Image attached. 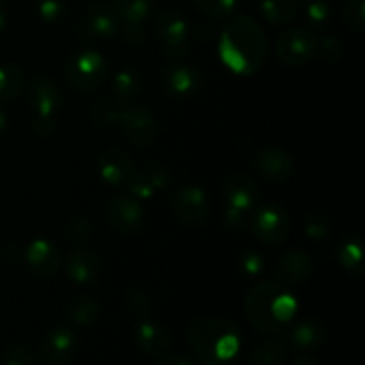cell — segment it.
<instances>
[{
    "mask_svg": "<svg viewBox=\"0 0 365 365\" xmlns=\"http://www.w3.org/2000/svg\"><path fill=\"white\" fill-rule=\"evenodd\" d=\"M173 209L184 225L202 227L209 217V200L202 187L195 184H185L175 192Z\"/></svg>",
    "mask_w": 365,
    "mask_h": 365,
    "instance_id": "ba28073f",
    "label": "cell"
},
{
    "mask_svg": "<svg viewBox=\"0 0 365 365\" xmlns=\"http://www.w3.org/2000/svg\"><path fill=\"white\" fill-rule=\"evenodd\" d=\"M121 27V18L114 11V7L106 6V4H95L89 7L84 18V29L88 34L95 38L107 39L113 38Z\"/></svg>",
    "mask_w": 365,
    "mask_h": 365,
    "instance_id": "ac0fdd59",
    "label": "cell"
},
{
    "mask_svg": "<svg viewBox=\"0 0 365 365\" xmlns=\"http://www.w3.org/2000/svg\"><path fill=\"white\" fill-rule=\"evenodd\" d=\"M252 232L260 241L277 245L287 239L291 232V217L282 207L262 205L252 214Z\"/></svg>",
    "mask_w": 365,
    "mask_h": 365,
    "instance_id": "52a82bcc",
    "label": "cell"
},
{
    "mask_svg": "<svg viewBox=\"0 0 365 365\" xmlns=\"http://www.w3.org/2000/svg\"><path fill=\"white\" fill-rule=\"evenodd\" d=\"M4 365H36V360L29 348H25V346H13L7 351Z\"/></svg>",
    "mask_w": 365,
    "mask_h": 365,
    "instance_id": "f35d334b",
    "label": "cell"
},
{
    "mask_svg": "<svg viewBox=\"0 0 365 365\" xmlns=\"http://www.w3.org/2000/svg\"><path fill=\"white\" fill-rule=\"evenodd\" d=\"M32 128L41 138H48L56 130V118L53 116H43V114H34L32 118Z\"/></svg>",
    "mask_w": 365,
    "mask_h": 365,
    "instance_id": "b9f144b4",
    "label": "cell"
},
{
    "mask_svg": "<svg viewBox=\"0 0 365 365\" xmlns=\"http://www.w3.org/2000/svg\"><path fill=\"white\" fill-rule=\"evenodd\" d=\"M107 220L110 227L123 235H132L143 225V207L132 195L114 196L107 205Z\"/></svg>",
    "mask_w": 365,
    "mask_h": 365,
    "instance_id": "9c48e42d",
    "label": "cell"
},
{
    "mask_svg": "<svg viewBox=\"0 0 365 365\" xmlns=\"http://www.w3.org/2000/svg\"><path fill=\"white\" fill-rule=\"evenodd\" d=\"M91 223L84 216H77L68 225V234L73 237V241H88L91 237Z\"/></svg>",
    "mask_w": 365,
    "mask_h": 365,
    "instance_id": "ab89813d",
    "label": "cell"
},
{
    "mask_svg": "<svg viewBox=\"0 0 365 365\" xmlns=\"http://www.w3.org/2000/svg\"><path fill=\"white\" fill-rule=\"evenodd\" d=\"M330 4L327 0H309L307 2V18L316 27H327L330 21Z\"/></svg>",
    "mask_w": 365,
    "mask_h": 365,
    "instance_id": "836d02e7",
    "label": "cell"
},
{
    "mask_svg": "<svg viewBox=\"0 0 365 365\" xmlns=\"http://www.w3.org/2000/svg\"><path fill=\"white\" fill-rule=\"evenodd\" d=\"M264 259L257 252H245L239 257V269L246 274V277H257L262 271Z\"/></svg>",
    "mask_w": 365,
    "mask_h": 365,
    "instance_id": "8d00e7d4",
    "label": "cell"
},
{
    "mask_svg": "<svg viewBox=\"0 0 365 365\" xmlns=\"http://www.w3.org/2000/svg\"><path fill=\"white\" fill-rule=\"evenodd\" d=\"M6 127H7V116H6V113H2V110H0V134L6 130Z\"/></svg>",
    "mask_w": 365,
    "mask_h": 365,
    "instance_id": "c3c4849f",
    "label": "cell"
},
{
    "mask_svg": "<svg viewBox=\"0 0 365 365\" xmlns=\"http://www.w3.org/2000/svg\"><path fill=\"white\" fill-rule=\"evenodd\" d=\"M121 32H123V38L127 43H141L145 39L146 31L143 27V24H130V21H123L121 25Z\"/></svg>",
    "mask_w": 365,
    "mask_h": 365,
    "instance_id": "7bdbcfd3",
    "label": "cell"
},
{
    "mask_svg": "<svg viewBox=\"0 0 365 365\" xmlns=\"http://www.w3.org/2000/svg\"><path fill=\"white\" fill-rule=\"evenodd\" d=\"M225 196H227L228 207L248 212L250 207L257 200V187L252 178L242 173H235L225 184Z\"/></svg>",
    "mask_w": 365,
    "mask_h": 365,
    "instance_id": "44dd1931",
    "label": "cell"
},
{
    "mask_svg": "<svg viewBox=\"0 0 365 365\" xmlns=\"http://www.w3.org/2000/svg\"><path fill=\"white\" fill-rule=\"evenodd\" d=\"M189 344L203 365H227L241 349V331L221 317H200L189 327Z\"/></svg>",
    "mask_w": 365,
    "mask_h": 365,
    "instance_id": "3957f363",
    "label": "cell"
},
{
    "mask_svg": "<svg viewBox=\"0 0 365 365\" xmlns=\"http://www.w3.org/2000/svg\"><path fill=\"white\" fill-rule=\"evenodd\" d=\"M157 365H195L192 360H189L187 356H166L160 362H157Z\"/></svg>",
    "mask_w": 365,
    "mask_h": 365,
    "instance_id": "f6af8a7d",
    "label": "cell"
},
{
    "mask_svg": "<svg viewBox=\"0 0 365 365\" xmlns=\"http://www.w3.org/2000/svg\"><path fill=\"white\" fill-rule=\"evenodd\" d=\"M312 269V262H310L309 255L302 250H291L285 252L278 260V273L285 282H292L298 284L303 282L310 274Z\"/></svg>",
    "mask_w": 365,
    "mask_h": 365,
    "instance_id": "603a6c76",
    "label": "cell"
},
{
    "mask_svg": "<svg viewBox=\"0 0 365 365\" xmlns=\"http://www.w3.org/2000/svg\"><path fill=\"white\" fill-rule=\"evenodd\" d=\"M120 121L123 123L125 135L132 145L146 148L155 141L159 127H157L153 114L146 107L138 106L132 107V109H125Z\"/></svg>",
    "mask_w": 365,
    "mask_h": 365,
    "instance_id": "30bf717a",
    "label": "cell"
},
{
    "mask_svg": "<svg viewBox=\"0 0 365 365\" xmlns=\"http://www.w3.org/2000/svg\"><path fill=\"white\" fill-rule=\"evenodd\" d=\"M324 341V328L321 323L316 321H303L296 324L289 334V344L294 351L303 353L316 349L317 346L323 344Z\"/></svg>",
    "mask_w": 365,
    "mask_h": 365,
    "instance_id": "7402d4cb",
    "label": "cell"
},
{
    "mask_svg": "<svg viewBox=\"0 0 365 365\" xmlns=\"http://www.w3.org/2000/svg\"><path fill=\"white\" fill-rule=\"evenodd\" d=\"M294 170V159L291 153L280 148H267L257 155L255 171L260 178L271 184H282L291 177Z\"/></svg>",
    "mask_w": 365,
    "mask_h": 365,
    "instance_id": "8fae6325",
    "label": "cell"
},
{
    "mask_svg": "<svg viewBox=\"0 0 365 365\" xmlns=\"http://www.w3.org/2000/svg\"><path fill=\"white\" fill-rule=\"evenodd\" d=\"M27 100L34 114L56 116L63 103V93L53 81L46 77L34 78L27 89Z\"/></svg>",
    "mask_w": 365,
    "mask_h": 365,
    "instance_id": "5bb4252c",
    "label": "cell"
},
{
    "mask_svg": "<svg viewBox=\"0 0 365 365\" xmlns=\"http://www.w3.org/2000/svg\"><path fill=\"white\" fill-rule=\"evenodd\" d=\"M153 29L163 39L164 50L171 61L184 59L187 53V24L173 9H163L153 16Z\"/></svg>",
    "mask_w": 365,
    "mask_h": 365,
    "instance_id": "5b68a950",
    "label": "cell"
},
{
    "mask_svg": "<svg viewBox=\"0 0 365 365\" xmlns=\"http://www.w3.org/2000/svg\"><path fill=\"white\" fill-rule=\"evenodd\" d=\"M292 365H321L319 360L314 359V356H309V355H299L298 359L294 360V364Z\"/></svg>",
    "mask_w": 365,
    "mask_h": 365,
    "instance_id": "bcb514c9",
    "label": "cell"
},
{
    "mask_svg": "<svg viewBox=\"0 0 365 365\" xmlns=\"http://www.w3.org/2000/svg\"><path fill=\"white\" fill-rule=\"evenodd\" d=\"M317 50L316 38L303 27H291L280 34L277 41V56L287 66H305L314 59Z\"/></svg>",
    "mask_w": 365,
    "mask_h": 365,
    "instance_id": "8992f818",
    "label": "cell"
},
{
    "mask_svg": "<svg viewBox=\"0 0 365 365\" xmlns=\"http://www.w3.org/2000/svg\"><path fill=\"white\" fill-rule=\"evenodd\" d=\"M29 271L39 278H48L57 273L61 266V253L56 245L46 239H36L25 253Z\"/></svg>",
    "mask_w": 365,
    "mask_h": 365,
    "instance_id": "9a60e30c",
    "label": "cell"
},
{
    "mask_svg": "<svg viewBox=\"0 0 365 365\" xmlns=\"http://www.w3.org/2000/svg\"><path fill=\"white\" fill-rule=\"evenodd\" d=\"M267 38L255 20L239 14L225 27L220 41V57L234 73L250 75L266 61Z\"/></svg>",
    "mask_w": 365,
    "mask_h": 365,
    "instance_id": "7a4b0ae2",
    "label": "cell"
},
{
    "mask_svg": "<svg viewBox=\"0 0 365 365\" xmlns=\"http://www.w3.org/2000/svg\"><path fill=\"white\" fill-rule=\"evenodd\" d=\"M98 171L100 177L113 185L127 184L130 175L135 171L134 159L121 148L106 150L98 157Z\"/></svg>",
    "mask_w": 365,
    "mask_h": 365,
    "instance_id": "e0dca14e",
    "label": "cell"
},
{
    "mask_svg": "<svg viewBox=\"0 0 365 365\" xmlns=\"http://www.w3.org/2000/svg\"><path fill=\"white\" fill-rule=\"evenodd\" d=\"M321 53H323L324 59L335 63V61L342 59V53H344V46H342V43L339 41V38H334V36H327V38H323V41H321Z\"/></svg>",
    "mask_w": 365,
    "mask_h": 365,
    "instance_id": "60d3db41",
    "label": "cell"
},
{
    "mask_svg": "<svg viewBox=\"0 0 365 365\" xmlns=\"http://www.w3.org/2000/svg\"><path fill=\"white\" fill-rule=\"evenodd\" d=\"M125 307H127L128 312L132 314H145L150 309V299L145 292L141 291H130L125 294L123 299Z\"/></svg>",
    "mask_w": 365,
    "mask_h": 365,
    "instance_id": "74e56055",
    "label": "cell"
},
{
    "mask_svg": "<svg viewBox=\"0 0 365 365\" xmlns=\"http://www.w3.org/2000/svg\"><path fill=\"white\" fill-rule=\"evenodd\" d=\"M114 11L121 21L143 24L153 7V0H113Z\"/></svg>",
    "mask_w": 365,
    "mask_h": 365,
    "instance_id": "4316f807",
    "label": "cell"
},
{
    "mask_svg": "<svg viewBox=\"0 0 365 365\" xmlns=\"http://www.w3.org/2000/svg\"><path fill=\"white\" fill-rule=\"evenodd\" d=\"M170 182V173L160 164H146L139 171H134L127 180L128 195L138 200L152 198L157 191L164 189Z\"/></svg>",
    "mask_w": 365,
    "mask_h": 365,
    "instance_id": "4fadbf2b",
    "label": "cell"
},
{
    "mask_svg": "<svg viewBox=\"0 0 365 365\" xmlns=\"http://www.w3.org/2000/svg\"><path fill=\"white\" fill-rule=\"evenodd\" d=\"M260 11L269 24L285 25L298 13V2L296 0H262Z\"/></svg>",
    "mask_w": 365,
    "mask_h": 365,
    "instance_id": "d4e9b609",
    "label": "cell"
},
{
    "mask_svg": "<svg viewBox=\"0 0 365 365\" xmlns=\"http://www.w3.org/2000/svg\"><path fill=\"white\" fill-rule=\"evenodd\" d=\"M143 86V75L141 71L135 70V68L127 66L123 70H120L114 77V96L121 102H127L130 100L135 93L141 91Z\"/></svg>",
    "mask_w": 365,
    "mask_h": 365,
    "instance_id": "484cf974",
    "label": "cell"
},
{
    "mask_svg": "<svg viewBox=\"0 0 365 365\" xmlns=\"http://www.w3.org/2000/svg\"><path fill=\"white\" fill-rule=\"evenodd\" d=\"M68 277L78 285H89L96 282L100 274V259L95 252L78 248L70 253L66 262Z\"/></svg>",
    "mask_w": 365,
    "mask_h": 365,
    "instance_id": "ffe728a7",
    "label": "cell"
},
{
    "mask_svg": "<svg viewBox=\"0 0 365 365\" xmlns=\"http://www.w3.org/2000/svg\"><path fill=\"white\" fill-rule=\"evenodd\" d=\"M36 13L45 24L56 25L64 18L66 7L63 0H36Z\"/></svg>",
    "mask_w": 365,
    "mask_h": 365,
    "instance_id": "d6a6232c",
    "label": "cell"
},
{
    "mask_svg": "<svg viewBox=\"0 0 365 365\" xmlns=\"http://www.w3.org/2000/svg\"><path fill=\"white\" fill-rule=\"evenodd\" d=\"M100 307L96 299L89 298V296H82V298L75 299L70 307H68V316L75 324L81 327H88L98 319Z\"/></svg>",
    "mask_w": 365,
    "mask_h": 365,
    "instance_id": "f1b7e54d",
    "label": "cell"
},
{
    "mask_svg": "<svg viewBox=\"0 0 365 365\" xmlns=\"http://www.w3.org/2000/svg\"><path fill=\"white\" fill-rule=\"evenodd\" d=\"M298 302L287 285L280 282H260L253 285L245 302L246 319L260 334L280 335L294 319Z\"/></svg>",
    "mask_w": 365,
    "mask_h": 365,
    "instance_id": "6da1fadb",
    "label": "cell"
},
{
    "mask_svg": "<svg viewBox=\"0 0 365 365\" xmlns=\"http://www.w3.org/2000/svg\"><path fill=\"white\" fill-rule=\"evenodd\" d=\"M339 262L349 273L360 274L364 271V257L362 245L360 241H348L339 252Z\"/></svg>",
    "mask_w": 365,
    "mask_h": 365,
    "instance_id": "4dcf8cb0",
    "label": "cell"
},
{
    "mask_svg": "<svg viewBox=\"0 0 365 365\" xmlns=\"http://www.w3.org/2000/svg\"><path fill=\"white\" fill-rule=\"evenodd\" d=\"M305 232L314 241H324L330 235V221L324 216H321V214H312L307 220Z\"/></svg>",
    "mask_w": 365,
    "mask_h": 365,
    "instance_id": "d590c367",
    "label": "cell"
},
{
    "mask_svg": "<svg viewBox=\"0 0 365 365\" xmlns=\"http://www.w3.org/2000/svg\"><path fill=\"white\" fill-rule=\"evenodd\" d=\"M6 27H7V14L0 9V34L6 31Z\"/></svg>",
    "mask_w": 365,
    "mask_h": 365,
    "instance_id": "7dc6e473",
    "label": "cell"
},
{
    "mask_svg": "<svg viewBox=\"0 0 365 365\" xmlns=\"http://www.w3.org/2000/svg\"><path fill=\"white\" fill-rule=\"evenodd\" d=\"M164 88L171 96L177 98H187L195 95L202 86V75L191 64H185L177 61L173 66H170L164 73Z\"/></svg>",
    "mask_w": 365,
    "mask_h": 365,
    "instance_id": "2e32d148",
    "label": "cell"
},
{
    "mask_svg": "<svg viewBox=\"0 0 365 365\" xmlns=\"http://www.w3.org/2000/svg\"><path fill=\"white\" fill-rule=\"evenodd\" d=\"M285 359V349L280 342H264L253 349L248 365H282Z\"/></svg>",
    "mask_w": 365,
    "mask_h": 365,
    "instance_id": "f546056e",
    "label": "cell"
},
{
    "mask_svg": "<svg viewBox=\"0 0 365 365\" xmlns=\"http://www.w3.org/2000/svg\"><path fill=\"white\" fill-rule=\"evenodd\" d=\"M77 351V339L73 331L57 327L45 335L41 342V356L48 365H64Z\"/></svg>",
    "mask_w": 365,
    "mask_h": 365,
    "instance_id": "7c38bea8",
    "label": "cell"
},
{
    "mask_svg": "<svg viewBox=\"0 0 365 365\" xmlns=\"http://www.w3.org/2000/svg\"><path fill=\"white\" fill-rule=\"evenodd\" d=\"M198 9L202 13L209 14V16L221 18L227 16L232 9H234L235 0H195Z\"/></svg>",
    "mask_w": 365,
    "mask_h": 365,
    "instance_id": "e575fe53",
    "label": "cell"
},
{
    "mask_svg": "<svg viewBox=\"0 0 365 365\" xmlns=\"http://www.w3.org/2000/svg\"><path fill=\"white\" fill-rule=\"evenodd\" d=\"M125 113V102L114 98H102L93 106V120L100 125V127H110L116 121L121 120Z\"/></svg>",
    "mask_w": 365,
    "mask_h": 365,
    "instance_id": "83f0119b",
    "label": "cell"
},
{
    "mask_svg": "<svg viewBox=\"0 0 365 365\" xmlns=\"http://www.w3.org/2000/svg\"><path fill=\"white\" fill-rule=\"evenodd\" d=\"M342 21L349 31L362 32L365 27V0H348L342 7Z\"/></svg>",
    "mask_w": 365,
    "mask_h": 365,
    "instance_id": "1f68e13d",
    "label": "cell"
},
{
    "mask_svg": "<svg viewBox=\"0 0 365 365\" xmlns=\"http://www.w3.org/2000/svg\"><path fill=\"white\" fill-rule=\"evenodd\" d=\"M246 216H248V212H245V210H237L234 209V207H228L227 205V210H225V221H227L230 227H242V225L246 223Z\"/></svg>",
    "mask_w": 365,
    "mask_h": 365,
    "instance_id": "ee69618b",
    "label": "cell"
},
{
    "mask_svg": "<svg viewBox=\"0 0 365 365\" xmlns=\"http://www.w3.org/2000/svg\"><path fill=\"white\" fill-rule=\"evenodd\" d=\"M25 77L14 64H0V102H13L24 89Z\"/></svg>",
    "mask_w": 365,
    "mask_h": 365,
    "instance_id": "cb8c5ba5",
    "label": "cell"
},
{
    "mask_svg": "<svg viewBox=\"0 0 365 365\" xmlns=\"http://www.w3.org/2000/svg\"><path fill=\"white\" fill-rule=\"evenodd\" d=\"M107 75H109V64L106 57L93 50H82L71 56L64 68V77L68 84L82 93L100 88L106 82Z\"/></svg>",
    "mask_w": 365,
    "mask_h": 365,
    "instance_id": "277c9868",
    "label": "cell"
},
{
    "mask_svg": "<svg viewBox=\"0 0 365 365\" xmlns=\"http://www.w3.org/2000/svg\"><path fill=\"white\" fill-rule=\"evenodd\" d=\"M135 342L146 355L160 356L171 348V334L160 323L145 321L135 328Z\"/></svg>",
    "mask_w": 365,
    "mask_h": 365,
    "instance_id": "d6986e66",
    "label": "cell"
}]
</instances>
